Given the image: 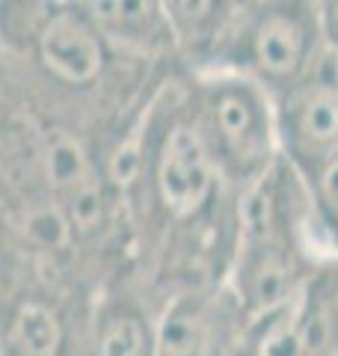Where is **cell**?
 I'll list each match as a JSON object with an SVG mask.
<instances>
[{"label":"cell","instance_id":"cell-1","mask_svg":"<svg viewBox=\"0 0 338 356\" xmlns=\"http://www.w3.org/2000/svg\"><path fill=\"white\" fill-rule=\"evenodd\" d=\"M137 280L157 303L184 288L225 285L241 193L193 125L184 72L169 77L140 125L110 154Z\"/></svg>","mask_w":338,"mask_h":356},{"label":"cell","instance_id":"cell-2","mask_svg":"<svg viewBox=\"0 0 338 356\" xmlns=\"http://www.w3.org/2000/svg\"><path fill=\"white\" fill-rule=\"evenodd\" d=\"M0 69L21 98L110 154L182 72L119 51L77 0H0Z\"/></svg>","mask_w":338,"mask_h":356},{"label":"cell","instance_id":"cell-3","mask_svg":"<svg viewBox=\"0 0 338 356\" xmlns=\"http://www.w3.org/2000/svg\"><path fill=\"white\" fill-rule=\"evenodd\" d=\"M321 261L306 235V193L300 172L282 158L241 191L238 235L225 276L241 315L270 309L306 285Z\"/></svg>","mask_w":338,"mask_h":356},{"label":"cell","instance_id":"cell-4","mask_svg":"<svg viewBox=\"0 0 338 356\" xmlns=\"http://www.w3.org/2000/svg\"><path fill=\"white\" fill-rule=\"evenodd\" d=\"M193 125L234 191H246L282 161L276 98L255 81L225 69L184 72Z\"/></svg>","mask_w":338,"mask_h":356},{"label":"cell","instance_id":"cell-5","mask_svg":"<svg viewBox=\"0 0 338 356\" xmlns=\"http://www.w3.org/2000/svg\"><path fill=\"white\" fill-rule=\"evenodd\" d=\"M323 60L314 0H243L208 69L243 74L276 98L312 77Z\"/></svg>","mask_w":338,"mask_h":356},{"label":"cell","instance_id":"cell-6","mask_svg":"<svg viewBox=\"0 0 338 356\" xmlns=\"http://www.w3.org/2000/svg\"><path fill=\"white\" fill-rule=\"evenodd\" d=\"M229 356H338V264L282 303L243 315Z\"/></svg>","mask_w":338,"mask_h":356},{"label":"cell","instance_id":"cell-7","mask_svg":"<svg viewBox=\"0 0 338 356\" xmlns=\"http://www.w3.org/2000/svg\"><path fill=\"white\" fill-rule=\"evenodd\" d=\"M95 288L27 282L3 291L0 356H81Z\"/></svg>","mask_w":338,"mask_h":356},{"label":"cell","instance_id":"cell-8","mask_svg":"<svg viewBox=\"0 0 338 356\" xmlns=\"http://www.w3.org/2000/svg\"><path fill=\"white\" fill-rule=\"evenodd\" d=\"M157 300L134 270H119L95 288L81 356H154Z\"/></svg>","mask_w":338,"mask_h":356},{"label":"cell","instance_id":"cell-9","mask_svg":"<svg viewBox=\"0 0 338 356\" xmlns=\"http://www.w3.org/2000/svg\"><path fill=\"white\" fill-rule=\"evenodd\" d=\"M279 146L297 172L338 152V65L326 54L321 69L276 95Z\"/></svg>","mask_w":338,"mask_h":356},{"label":"cell","instance_id":"cell-10","mask_svg":"<svg viewBox=\"0 0 338 356\" xmlns=\"http://www.w3.org/2000/svg\"><path fill=\"white\" fill-rule=\"evenodd\" d=\"M241 318L225 285L175 291L157 303L154 356H229Z\"/></svg>","mask_w":338,"mask_h":356},{"label":"cell","instance_id":"cell-11","mask_svg":"<svg viewBox=\"0 0 338 356\" xmlns=\"http://www.w3.org/2000/svg\"><path fill=\"white\" fill-rule=\"evenodd\" d=\"M86 15L119 51L157 65L182 69L161 0H81Z\"/></svg>","mask_w":338,"mask_h":356},{"label":"cell","instance_id":"cell-12","mask_svg":"<svg viewBox=\"0 0 338 356\" xmlns=\"http://www.w3.org/2000/svg\"><path fill=\"white\" fill-rule=\"evenodd\" d=\"M243 0H161L182 72L208 69Z\"/></svg>","mask_w":338,"mask_h":356},{"label":"cell","instance_id":"cell-13","mask_svg":"<svg viewBox=\"0 0 338 356\" xmlns=\"http://www.w3.org/2000/svg\"><path fill=\"white\" fill-rule=\"evenodd\" d=\"M306 193V235L314 259L338 264V152L300 172Z\"/></svg>","mask_w":338,"mask_h":356},{"label":"cell","instance_id":"cell-14","mask_svg":"<svg viewBox=\"0 0 338 356\" xmlns=\"http://www.w3.org/2000/svg\"><path fill=\"white\" fill-rule=\"evenodd\" d=\"M314 6H318V21H321L326 54L338 60V0H314Z\"/></svg>","mask_w":338,"mask_h":356},{"label":"cell","instance_id":"cell-15","mask_svg":"<svg viewBox=\"0 0 338 356\" xmlns=\"http://www.w3.org/2000/svg\"><path fill=\"white\" fill-rule=\"evenodd\" d=\"M0 303H3V285H0Z\"/></svg>","mask_w":338,"mask_h":356},{"label":"cell","instance_id":"cell-16","mask_svg":"<svg viewBox=\"0 0 338 356\" xmlns=\"http://www.w3.org/2000/svg\"><path fill=\"white\" fill-rule=\"evenodd\" d=\"M332 60H335V57H332ZM335 65H338V60H335Z\"/></svg>","mask_w":338,"mask_h":356},{"label":"cell","instance_id":"cell-17","mask_svg":"<svg viewBox=\"0 0 338 356\" xmlns=\"http://www.w3.org/2000/svg\"><path fill=\"white\" fill-rule=\"evenodd\" d=\"M77 3H81V0H77Z\"/></svg>","mask_w":338,"mask_h":356}]
</instances>
